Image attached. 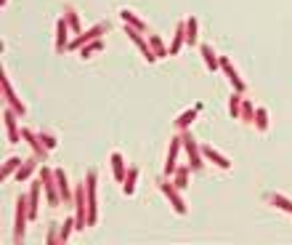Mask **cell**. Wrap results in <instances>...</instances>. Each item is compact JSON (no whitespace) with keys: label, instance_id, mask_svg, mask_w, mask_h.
Listing matches in <instances>:
<instances>
[{"label":"cell","instance_id":"1","mask_svg":"<svg viewBox=\"0 0 292 245\" xmlns=\"http://www.w3.org/2000/svg\"><path fill=\"white\" fill-rule=\"evenodd\" d=\"M40 181H43V192L48 197V205L56 208V205H64L61 203V192H59V181H56V171H51L48 165L40 168Z\"/></svg>","mask_w":292,"mask_h":245},{"label":"cell","instance_id":"2","mask_svg":"<svg viewBox=\"0 0 292 245\" xmlns=\"http://www.w3.org/2000/svg\"><path fill=\"white\" fill-rule=\"evenodd\" d=\"M96 187H98V173L90 168L85 173V189H88V224L96 227L98 221V195H96Z\"/></svg>","mask_w":292,"mask_h":245},{"label":"cell","instance_id":"3","mask_svg":"<svg viewBox=\"0 0 292 245\" xmlns=\"http://www.w3.org/2000/svg\"><path fill=\"white\" fill-rule=\"evenodd\" d=\"M27 221H29V195H19V200H16V229H13V243L24 240Z\"/></svg>","mask_w":292,"mask_h":245},{"label":"cell","instance_id":"4","mask_svg":"<svg viewBox=\"0 0 292 245\" xmlns=\"http://www.w3.org/2000/svg\"><path fill=\"white\" fill-rule=\"evenodd\" d=\"M106 29H109V24H106V21H98L96 27H90V29H85V32H80L77 37H72V40H69V51H80L82 45L98 40V37L106 32Z\"/></svg>","mask_w":292,"mask_h":245},{"label":"cell","instance_id":"5","mask_svg":"<svg viewBox=\"0 0 292 245\" xmlns=\"http://www.w3.org/2000/svg\"><path fill=\"white\" fill-rule=\"evenodd\" d=\"M183 133V147H186V152H189V165H191V171H202V144H199L194 136H191L189 131H181Z\"/></svg>","mask_w":292,"mask_h":245},{"label":"cell","instance_id":"6","mask_svg":"<svg viewBox=\"0 0 292 245\" xmlns=\"http://www.w3.org/2000/svg\"><path fill=\"white\" fill-rule=\"evenodd\" d=\"M74 203H77V213H74V219H77V229L90 227L88 224V189H85V181L77 184V189H74Z\"/></svg>","mask_w":292,"mask_h":245},{"label":"cell","instance_id":"7","mask_svg":"<svg viewBox=\"0 0 292 245\" xmlns=\"http://www.w3.org/2000/svg\"><path fill=\"white\" fill-rule=\"evenodd\" d=\"M0 86H3V96H5V102H8V107H11V110H16V112L21 115V118H24V115H27V107L19 102L16 91L11 88V83H8V75H5V72H0Z\"/></svg>","mask_w":292,"mask_h":245},{"label":"cell","instance_id":"8","mask_svg":"<svg viewBox=\"0 0 292 245\" xmlns=\"http://www.w3.org/2000/svg\"><path fill=\"white\" fill-rule=\"evenodd\" d=\"M181 147H183V133L178 131L170 139V149H167V163H165V173L167 176H173L175 168H178V152H181Z\"/></svg>","mask_w":292,"mask_h":245},{"label":"cell","instance_id":"9","mask_svg":"<svg viewBox=\"0 0 292 245\" xmlns=\"http://www.w3.org/2000/svg\"><path fill=\"white\" fill-rule=\"evenodd\" d=\"M159 189H162V195L173 203V211H175V213H181V216H183V213L189 211L186 203H183V197L178 195V187H175L173 181H162V184H159Z\"/></svg>","mask_w":292,"mask_h":245},{"label":"cell","instance_id":"10","mask_svg":"<svg viewBox=\"0 0 292 245\" xmlns=\"http://www.w3.org/2000/svg\"><path fill=\"white\" fill-rule=\"evenodd\" d=\"M125 35L130 37V40H133L136 43V48L138 51H141L144 53V56H146V61H157V56H154V51H151V45L149 43H146L144 40V37H141V32H138V29L136 27H130V24H125Z\"/></svg>","mask_w":292,"mask_h":245},{"label":"cell","instance_id":"11","mask_svg":"<svg viewBox=\"0 0 292 245\" xmlns=\"http://www.w3.org/2000/svg\"><path fill=\"white\" fill-rule=\"evenodd\" d=\"M16 118H21V115L16 110H11V107H5L3 120H5V128H8V141L11 144H19V139H21V131H19V125H16Z\"/></svg>","mask_w":292,"mask_h":245},{"label":"cell","instance_id":"12","mask_svg":"<svg viewBox=\"0 0 292 245\" xmlns=\"http://www.w3.org/2000/svg\"><path fill=\"white\" fill-rule=\"evenodd\" d=\"M220 70H223V72L228 75V80H231L234 91H239V94H244V91H247V86H244V80L239 78V72L234 70V64H231V61H228L226 56H220Z\"/></svg>","mask_w":292,"mask_h":245},{"label":"cell","instance_id":"13","mask_svg":"<svg viewBox=\"0 0 292 245\" xmlns=\"http://www.w3.org/2000/svg\"><path fill=\"white\" fill-rule=\"evenodd\" d=\"M21 139H24V141H29V147L35 149V155L40 157V160H45V157H48V152H51V149L43 144L40 133H32V131H27V128H24V131H21Z\"/></svg>","mask_w":292,"mask_h":245},{"label":"cell","instance_id":"14","mask_svg":"<svg viewBox=\"0 0 292 245\" xmlns=\"http://www.w3.org/2000/svg\"><path fill=\"white\" fill-rule=\"evenodd\" d=\"M69 51V24L67 19H59L56 21V53H64Z\"/></svg>","mask_w":292,"mask_h":245},{"label":"cell","instance_id":"15","mask_svg":"<svg viewBox=\"0 0 292 245\" xmlns=\"http://www.w3.org/2000/svg\"><path fill=\"white\" fill-rule=\"evenodd\" d=\"M199 110H202V104H194L191 110H186V112H181L178 118H175V131H189V125L194 122V118L199 115Z\"/></svg>","mask_w":292,"mask_h":245},{"label":"cell","instance_id":"16","mask_svg":"<svg viewBox=\"0 0 292 245\" xmlns=\"http://www.w3.org/2000/svg\"><path fill=\"white\" fill-rule=\"evenodd\" d=\"M202 155L210 160V163H215L218 168H223V171H228L231 168V160H228L226 155H220L218 149H213V147H207V144H202Z\"/></svg>","mask_w":292,"mask_h":245},{"label":"cell","instance_id":"17","mask_svg":"<svg viewBox=\"0 0 292 245\" xmlns=\"http://www.w3.org/2000/svg\"><path fill=\"white\" fill-rule=\"evenodd\" d=\"M199 53H202V59H205V64H207V70H210V72L220 70V59H218V53H215L207 43H199Z\"/></svg>","mask_w":292,"mask_h":245},{"label":"cell","instance_id":"18","mask_svg":"<svg viewBox=\"0 0 292 245\" xmlns=\"http://www.w3.org/2000/svg\"><path fill=\"white\" fill-rule=\"evenodd\" d=\"M40 189H43V181H32L29 187V221L37 219V203H40Z\"/></svg>","mask_w":292,"mask_h":245},{"label":"cell","instance_id":"19","mask_svg":"<svg viewBox=\"0 0 292 245\" xmlns=\"http://www.w3.org/2000/svg\"><path fill=\"white\" fill-rule=\"evenodd\" d=\"M56 181H59V192H61V203H72V187L67 181V173L56 168Z\"/></svg>","mask_w":292,"mask_h":245},{"label":"cell","instance_id":"20","mask_svg":"<svg viewBox=\"0 0 292 245\" xmlns=\"http://www.w3.org/2000/svg\"><path fill=\"white\" fill-rule=\"evenodd\" d=\"M183 43H186V21H178V27H175V37H173V45H170V56H175Z\"/></svg>","mask_w":292,"mask_h":245},{"label":"cell","instance_id":"21","mask_svg":"<svg viewBox=\"0 0 292 245\" xmlns=\"http://www.w3.org/2000/svg\"><path fill=\"white\" fill-rule=\"evenodd\" d=\"M109 163H112L114 179H117V181H125V176H128V168H125V160H122V155H120V152H114V155L109 157Z\"/></svg>","mask_w":292,"mask_h":245},{"label":"cell","instance_id":"22","mask_svg":"<svg viewBox=\"0 0 292 245\" xmlns=\"http://www.w3.org/2000/svg\"><path fill=\"white\" fill-rule=\"evenodd\" d=\"M37 163H40V157H37V155H35V157H29L27 163H21V168L16 171V179H19V181H27L29 176H32V173L37 171Z\"/></svg>","mask_w":292,"mask_h":245},{"label":"cell","instance_id":"23","mask_svg":"<svg viewBox=\"0 0 292 245\" xmlns=\"http://www.w3.org/2000/svg\"><path fill=\"white\" fill-rule=\"evenodd\" d=\"M189 173H191V165H178L173 173V184L178 189H186L189 187Z\"/></svg>","mask_w":292,"mask_h":245},{"label":"cell","instance_id":"24","mask_svg":"<svg viewBox=\"0 0 292 245\" xmlns=\"http://www.w3.org/2000/svg\"><path fill=\"white\" fill-rule=\"evenodd\" d=\"M21 163H24V160H21V157H8V160H5V163H3V171H0V179H8V176H16V171H19V168H21Z\"/></svg>","mask_w":292,"mask_h":245},{"label":"cell","instance_id":"25","mask_svg":"<svg viewBox=\"0 0 292 245\" xmlns=\"http://www.w3.org/2000/svg\"><path fill=\"white\" fill-rule=\"evenodd\" d=\"M120 16H122V21H125V24L136 27L138 32H146V29H149V27H146V21H141V19H138L133 11H128V8H122V11H120Z\"/></svg>","mask_w":292,"mask_h":245},{"label":"cell","instance_id":"26","mask_svg":"<svg viewBox=\"0 0 292 245\" xmlns=\"http://www.w3.org/2000/svg\"><path fill=\"white\" fill-rule=\"evenodd\" d=\"M266 200L271 203V205H276L279 211L292 213V200H290V197H284V195H279V192H271V195H266Z\"/></svg>","mask_w":292,"mask_h":245},{"label":"cell","instance_id":"27","mask_svg":"<svg viewBox=\"0 0 292 245\" xmlns=\"http://www.w3.org/2000/svg\"><path fill=\"white\" fill-rule=\"evenodd\" d=\"M64 19H67L69 29H72V35H80V32H82V24H80V13L74 11V8H64Z\"/></svg>","mask_w":292,"mask_h":245},{"label":"cell","instance_id":"28","mask_svg":"<svg viewBox=\"0 0 292 245\" xmlns=\"http://www.w3.org/2000/svg\"><path fill=\"white\" fill-rule=\"evenodd\" d=\"M197 32H199V21H197V16H189L186 19V43L189 45H197L199 43Z\"/></svg>","mask_w":292,"mask_h":245},{"label":"cell","instance_id":"29","mask_svg":"<svg viewBox=\"0 0 292 245\" xmlns=\"http://www.w3.org/2000/svg\"><path fill=\"white\" fill-rule=\"evenodd\" d=\"M149 45H151V51H154V56H157V59L170 56V48H165V43L159 40V35H151V37H149Z\"/></svg>","mask_w":292,"mask_h":245},{"label":"cell","instance_id":"30","mask_svg":"<svg viewBox=\"0 0 292 245\" xmlns=\"http://www.w3.org/2000/svg\"><path fill=\"white\" fill-rule=\"evenodd\" d=\"M242 94L239 91H234L231 94V99H228V112H231V118H242Z\"/></svg>","mask_w":292,"mask_h":245},{"label":"cell","instance_id":"31","mask_svg":"<svg viewBox=\"0 0 292 245\" xmlns=\"http://www.w3.org/2000/svg\"><path fill=\"white\" fill-rule=\"evenodd\" d=\"M252 125H255L260 133L268 131V112L263 110V107H258V110H255V120H252Z\"/></svg>","mask_w":292,"mask_h":245},{"label":"cell","instance_id":"32","mask_svg":"<svg viewBox=\"0 0 292 245\" xmlns=\"http://www.w3.org/2000/svg\"><path fill=\"white\" fill-rule=\"evenodd\" d=\"M136 181H138V168H128V176H125V181H122L125 184V195L128 197L136 192Z\"/></svg>","mask_w":292,"mask_h":245},{"label":"cell","instance_id":"33","mask_svg":"<svg viewBox=\"0 0 292 245\" xmlns=\"http://www.w3.org/2000/svg\"><path fill=\"white\" fill-rule=\"evenodd\" d=\"M96 51H104V40H101V37H98V40H93V43H88V45H82V48H80L82 59H90Z\"/></svg>","mask_w":292,"mask_h":245},{"label":"cell","instance_id":"34","mask_svg":"<svg viewBox=\"0 0 292 245\" xmlns=\"http://www.w3.org/2000/svg\"><path fill=\"white\" fill-rule=\"evenodd\" d=\"M72 229H77V219H74V216H67L64 224H61V243L69 240V232H72Z\"/></svg>","mask_w":292,"mask_h":245},{"label":"cell","instance_id":"35","mask_svg":"<svg viewBox=\"0 0 292 245\" xmlns=\"http://www.w3.org/2000/svg\"><path fill=\"white\" fill-rule=\"evenodd\" d=\"M242 120H244V122H252V120H255V107H252L247 99L242 102Z\"/></svg>","mask_w":292,"mask_h":245},{"label":"cell","instance_id":"36","mask_svg":"<svg viewBox=\"0 0 292 245\" xmlns=\"http://www.w3.org/2000/svg\"><path fill=\"white\" fill-rule=\"evenodd\" d=\"M40 139H43V144L48 147L51 152L56 149V136H51V133H40Z\"/></svg>","mask_w":292,"mask_h":245},{"label":"cell","instance_id":"37","mask_svg":"<svg viewBox=\"0 0 292 245\" xmlns=\"http://www.w3.org/2000/svg\"><path fill=\"white\" fill-rule=\"evenodd\" d=\"M5 3H8V0H0V5H5Z\"/></svg>","mask_w":292,"mask_h":245}]
</instances>
